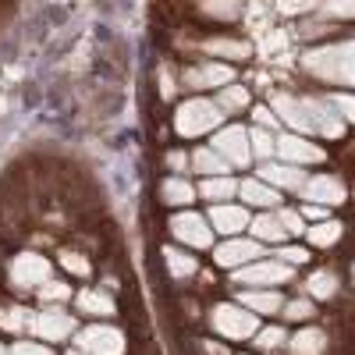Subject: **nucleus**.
<instances>
[{
    "instance_id": "nucleus-15",
    "label": "nucleus",
    "mask_w": 355,
    "mask_h": 355,
    "mask_svg": "<svg viewBox=\"0 0 355 355\" xmlns=\"http://www.w3.org/2000/svg\"><path fill=\"white\" fill-rule=\"evenodd\" d=\"M214 224V231H220V234H239V231H245L252 220H249V210L245 206H234V202H214L210 206V217H206Z\"/></svg>"
},
{
    "instance_id": "nucleus-43",
    "label": "nucleus",
    "mask_w": 355,
    "mask_h": 355,
    "mask_svg": "<svg viewBox=\"0 0 355 355\" xmlns=\"http://www.w3.org/2000/svg\"><path fill=\"white\" fill-rule=\"evenodd\" d=\"M252 117H256V125H259V128H270V132H274V128H277V121H281V117H277L270 107H256V110H252Z\"/></svg>"
},
{
    "instance_id": "nucleus-34",
    "label": "nucleus",
    "mask_w": 355,
    "mask_h": 355,
    "mask_svg": "<svg viewBox=\"0 0 355 355\" xmlns=\"http://www.w3.org/2000/svg\"><path fill=\"white\" fill-rule=\"evenodd\" d=\"M28 320H33V316H25V309H4V313H0V327H4L8 334H21L25 327H28Z\"/></svg>"
},
{
    "instance_id": "nucleus-35",
    "label": "nucleus",
    "mask_w": 355,
    "mask_h": 355,
    "mask_svg": "<svg viewBox=\"0 0 355 355\" xmlns=\"http://www.w3.org/2000/svg\"><path fill=\"white\" fill-rule=\"evenodd\" d=\"M284 341H288V338H284V331H281V327H266V331H256V348H259V352H277Z\"/></svg>"
},
{
    "instance_id": "nucleus-18",
    "label": "nucleus",
    "mask_w": 355,
    "mask_h": 355,
    "mask_svg": "<svg viewBox=\"0 0 355 355\" xmlns=\"http://www.w3.org/2000/svg\"><path fill=\"white\" fill-rule=\"evenodd\" d=\"M274 114H281V121H284L288 128H295L299 135H313V125H309V114H306L302 96L277 93V96H274Z\"/></svg>"
},
{
    "instance_id": "nucleus-36",
    "label": "nucleus",
    "mask_w": 355,
    "mask_h": 355,
    "mask_svg": "<svg viewBox=\"0 0 355 355\" xmlns=\"http://www.w3.org/2000/svg\"><path fill=\"white\" fill-rule=\"evenodd\" d=\"M323 18H355V0H320Z\"/></svg>"
},
{
    "instance_id": "nucleus-46",
    "label": "nucleus",
    "mask_w": 355,
    "mask_h": 355,
    "mask_svg": "<svg viewBox=\"0 0 355 355\" xmlns=\"http://www.w3.org/2000/svg\"><path fill=\"white\" fill-rule=\"evenodd\" d=\"M299 214L309 217V220H327V206H323V202H306Z\"/></svg>"
},
{
    "instance_id": "nucleus-13",
    "label": "nucleus",
    "mask_w": 355,
    "mask_h": 355,
    "mask_svg": "<svg viewBox=\"0 0 355 355\" xmlns=\"http://www.w3.org/2000/svg\"><path fill=\"white\" fill-rule=\"evenodd\" d=\"M302 199L323 202V206H338V202H345V185H341V178H334V174H313V178H306V185H302Z\"/></svg>"
},
{
    "instance_id": "nucleus-10",
    "label": "nucleus",
    "mask_w": 355,
    "mask_h": 355,
    "mask_svg": "<svg viewBox=\"0 0 355 355\" xmlns=\"http://www.w3.org/2000/svg\"><path fill=\"white\" fill-rule=\"evenodd\" d=\"M277 157L284 164H295V167H306V164H323V153L316 142H309V135H299V132H288L277 139Z\"/></svg>"
},
{
    "instance_id": "nucleus-27",
    "label": "nucleus",
    "mask_w": 355,
    "mask_h": 355,
    "mask_svg": "<svg viewBox=\"0 0 355 355\" xmlns=\"http://www.w3.org/2000/svg\"><path fill=\"white\" fill-rule=\"evenodd\" d=\"M160 196H164V202H171V206H189V202L196 199V189L185 182L182 174H174V178H167V182L160 185Z\"/></svg>"
},
{
    "instance_id": "nucleus-12",
    "label": "nucleus",
    "mask_w": 355,
    "mask_h": 355,
    "mask_svg": "<svg viewBox=\"0 0 355 355\" xmlns=\"http://www.w3.org/2000/svg\"><path fill=\"white\" fill-rule=\"evenodd\" d=\"M259 256H263V245L256 239H231V242H224L214 252V263L217 266H227V270H239V266H245V263H252Z\"/></svg>"
},
{
    "instance_id": "nucleus-11",
    "label": "nucleus",
    "mask_w": 355,
    "mask_h": 355,
    "mask_svg": "<svg viewBox=\"0 0 355 355\" xmlns=\"http://www.w3.org/2000/svg\"><path fill=\"white\" fill-rule=\"evenodd\" d=\"M71 327H75V320L64 309H43V313H36L33 320H28V331H33L36 338H43V341H64L71 334Z\"/></svg>"
},
{
    "instance_id": "nucleus-32",
    "label": "nucleus",
    "mask_w": 355,
    "mask_h": 355,
    "mask_svg": "<svg viewBox=\"0 0 355 355\" xmlns=\"http://www.w3.org/2000/svg\"><path fill=\"white\" fill-rule=\"evenodd\" d=\"M306 288H309L313 299H334V291H338V277H334L331 270H316V274L306 281Z\"/></svg>"
},
{
    "instance_id": "nucleus-1",
    "label": "nucleus",
    "mask_w": 355,
    "mask_h": 355,
    "mask_svg": "<svg viewBox=\"0 0 355 355\" xmlns=\"http://www.w3.org/2000/svg\"><path fill=\"white\" fill-rule=\"evenodd\" d=\"M306 68H309L316 78H323V82L355 85V40L306 53Z\"/></svg>"
},
{
    "instance_id": "nucleus-33",
    "label": "nucleus",
    "mask_w": 355,
    "mask_h": 355,
    "mask_svg": "<svg viewBox=\"0 0 355 355\" xmlns=\"http://www.w3.org/2000/svg\"><path fill=\"white\" fill-rule=\"evenodd\" d=\"M281 316H284V320H291V323H306V320H313V316H316V306H313L309 299H291V302H284Z\"/></svg>"
},
{
    "instance_id": "nucleus-16",
    "label": "nucleus",
    "mask_w": 355,
    "mask_h": 355,
    "mask_svg": "<svg viewBox=\"0 0 355 355\" xmlns=\"http://www.w3.org/2000/svg\"><path fill=\"white\" fill-rule=\"evenodd\" d=\"M239 196H242V202L259 206V210H277V206H281V189H274L270 182H263L259 174L256 178H242V182H239Z\"/></svg>"
},
{
    "instance_id": "nucleus-37",
    "label": "nucleus",
    "mask_w": 355,
    "mask_h": 355,
    "mask_svg": "<svg viewBox=\"0 0 355 355\" xmlns=\"http://www.w3.org/2000/svg\"><path fill=\"white\" fill-rule=\"evenodd\" d=\"M274 259L288 263L291 270H295V266H306V263H309V249H302V245H284V249H277Z\"/></svg>"
},
{
    "instance_id": "nucleus-7",
    "label": "nucleus",
    "mask_w": 355,
    "mask_h": 355,
    "mask_svg": "<svg viewBox=\"0 0 355 355\" xmlns=\"http://www.w3.org/2000/svg\"><path fill=\"white\" fill-rule=\"evenodd\" d=\"M46 274H50V263H46L43 256H36V252H21V256H15L11 266H8V281H11V288H18V291L40 288V284L46 281Z\"/></svg>"
},
{
    "instance_id": "nucleus-40",
    "label": "nucleus",
    "mask_w": 355,
    "mask_h": 355,
    "mask_svg": "<svg viewBox=\"0 0 355 355\" xmlns=\"http://www.w3.org/2000/svg\"><path fill=\"white\" fill-rule=\"evenodd\" d=\"M331 103H334V110L345 117V121H352V125H355V93H334V96H331Z\"/></svg>"
},
{
    "instance_id": "nucleus-38",
    "label": "nucleus",
    "mask_w": 355,
    "mask_h": 355,
    "mask_svg": "<svg viewBox=\"0 0 355 355\" xmlns=\"http://www.w3.org/2000/svg\"><path fill=\"white\" fill-rule=\"evenodd\" d=\"M71 299V284H61V281H50L40 288V302H64Z\"/></svg>"
},
{
    "instance_id": "nucleus-28",
    "label": "nucleus",
    "mask_w": 355,
    "mask_h": 355,
    "mask_svg": "<svg viewBox=\"0 0 355 355\" xmlns=\"http://www.w3.org/2000/svg\"><path fill=\"white\" fill-rule=\"evenodd\" d=\"M217 107L224 110V114H239V110H245L249 107V89L245 85H224L220 93H217Z\"/></svg>"
},
{
    "instance_id": "nucleus-45",
    "label": "nucleus",
    "mask_w": 355,
    "mask_h": 355,
    "mask_svg": "<svg viewBox=\"0 0 355 355\" xmlns=\"http://www.w3.org/2000/svg\"><path fill=\"white\" fill-rule=\"evenodd\" d=\"M189 164H192V157H189V153H182V150H174V153H167V167H171L174 174H182V171H185Z\"/></svg>"
},
{
    "instance_id": "nucleus-44",
    "label": "nucleus",
    "mask_w": 355,
    "mask_h": 355,
    "mask_svg": "<svg viewBox=\"0 0 355 355\" xmlns=\"http://www.w3.org/2000/svg\"><path fill=\"white\" fill-rule=\"evenodd\" d=\"M11 355H50L40 341H15L11 345Z\"/></svg>"
},
{
    "instance_id": "nucleus-20",
    "label": "nucleus",
    "mask_w": 355,
    "mask_h": 355,
    "mask_svg": "<svg viewBox=\"0 0 355 355\" xmlns=\"http://www.w3.org/2000/svg\"><path fill=\"white\" fill-rule=\"evenodd\" d=\"M202 53L210 57H227V61H245L252 53V46L245 40H231V36H214V40H202Z\"/></svg>"
},
{
    "instance_id": "nucleus-30",
    "label": "nucleus",
    "mask_w": 355,
    "mask_h": 355,
    "mask_svg": "<svg viewBox=\"0 0 355 355\" xmlns=\"http://www.w3.org/2000/svg\"><path fill=\"white\" fill-rule=\"evenodd\" d=\"M164 263H167V270H171L174 277H192V274L199 270L196 256H189V252H182V249H164Z\"/></svg>"
},
{
    "instance_id": "nucleus-23",
    "label": "nucleus",
    "mask_w": 355,
    "mask_h": 355,
    "mask_svg": "<svg viewBox=\"0 0 355 355\" xmlns=\"http://www.w3.org/2000/svg\"><path fill=\"white\" fill-rule=\"evenodd\" d=\"M199 15L202 18H214V21H234L242 18L245 11V0H199Z\"/></svg>"
},
{
    "instance_id": "nucleus-24",
    "label": "nucleus",
    "mask_w": 355,
    "mask_h": 355,
    "mask_svg": "<svg viewBox=\"0 0 355 355\" xmlns=\"http://www.w3.org/2000/svg\"><path fill=\"white\" fill-rule=\"evenodd\" d=\"M192 171H199L202 178H210V174H227L231 164L214 150V146H199V150L192 153Z\"/></svg>"
},
{
    "instance_id": "nucleus-29",
    "label": "nucleus",
    "mask_w": 355,
    "mask_h": 355,
    "mask_svg": "<svg viewBox=\"0 0 355 355\" xmlns=\"http://www.w3.org/2000/svg\"><path fill=\"white\" fill-rule=\"evenodd\" d=\"M341 231H345V227H341L338 220H316L313 227H306L309 242H313V245H320V249H327V245H338Z\"/></svg>"
},
{
    "instance_id": "nucleus-6",
    "label": "nucleus",
    "mask_w": 355,
    "mask_h": 355,
    "mask_svg": "<svg viewBox=\"0 0 355 355\" xmlns=\"http://www.w3.org/2000/svg\"><path fill=\"white\" fill-rule=\"evenodd\" d=\"M214 150L231 164V167H245L249 160H252V146H249V128H242V125H227V128H220L217 135H214Z\"/></svg>"
},
{
    "instance_id": "nucleus-4",
    "label": "nucleus",
    "mask_w": 355,
    "mask_h": 355,
    "mask_svg": "<svg viewBox=\"0 0 355 355\" xmlns=\"http://www.w3.org/2000/svg\"><path fill=\"white\" fill-rule=\"evenodd\" d=\"M284 281H291V266L281 259H252L234 270V284L245 288H277Z\"/></svg>"
},
{
    "instance_id": "nucleus-19",
    "label": "nucleus",
    "mask_w": 355,
    "mask_h": 355,
    "mask_svg": "<svg viewBox=\"0 0 355 355\" xmlns=\"http://www.w3.org/2000/svg\"><path fill=\"white\" fill-rule=\"evenodd\" d=\"M239 302H242L245 309H252L256 316H263V313H281V309H284V299H281L277 288H245V291H239Z\"/></svg>"
},
{
    "instance_id": "nucleus-3",
    "label": "nucleus",
    "mask_w": 355,
    "mask_h": 355,
    "mask_svg": "<svg viewBox=\"0 0 355 355\" xmlns=\"http://www.w3.org/2000/svg\"><path fill=\"white\" fill-rule=\"evenodd\" d=\"M210 323H214V331L220 338H227V341H245V338H256V331H259L256 313L245 309L242 302L239 306H217Z\"/></svg>"
},
{
    "instance_id": "nucleus-5",
    "label": "nucleus",
    "mask_w": 355,
    "mask_h": 355,
    "mask_svg": "<svg viewBox=\"0 0 355 355\" xmlns=\"http://www.w3.org/2000/svg\"><path fill=\"white\" fill-rule=\"evenodd\" d=\"M302 103H306V114H309L313 135H323V139H341L345 135V117L334 110V103L327 96H302Z\"/></svg>"
},
{
    "instance_id": "nucleus-48",
    "label": "nucleus",
    "mask_w": 355,
    "mask_h": 355,
    "mask_svg": "<svg viewBox=\"0 0 355 355\" xmlns=\"http://www.w3.org/2000/svg\"><path fill=\"white\" fill-rule=\"evenodd\" d=\"M71 355H82V352H71Z\"/></svg>"
},
{
    "instance_id": "nucleus-39",
    "label": "nucleus",
    "mask_w": 355,
    "mask_h": 355,
    "mask_svg": "<svg viewBox=\"0 0 355 355\" xmlns=\"http://www.w3.org/2000/svg\"><path fill=\"white\" fill-rule=\"evenodd\" d=\"M277 217L288 227V234H306V217L299 210H288V206H277Z\"/></svg>"
},
{
    "instance_id": "nucleus-41",
    "label": "nucleus",
    "mask_w": 355,
    "mask_h": 355,
    "mask_svg": "<svg viewBox=\"0 0 355 355\" xmlns=\"http://www.w3.org/2000/svg\"><path fill=\"white\" fill-rule=\"evenodd\" d=\"M313 8H320V0H277V11L281 15H306Z\"/></svg>"
},
{
    "instance_id": "nucleus-2",
    "label": "nucleus",
    "mask_w": 355,
    "mask_h": 355,
    "mask_svg": "<svg viewBox=\"0 0 355 355\" xmlns=\"http://www.w3.org/2000/svg\"><path fill=\"white\" fill-rule=\"evenodd\" d=\"M224 110L217 107V100H202V96H192L185 100L182 107L174 110V132L182 139H196V135H206L224 125Z\"/></svg>"
},
{
    "instance_id": "nucleus-17",
    "label": "nucleus",
    "mask_w": 355,
    "mask_h": 355,
    "mask_svg": "<svg viewBox=\"0 0 355 355\" xmlns=\"http://www.w3.org/2000/svg\"><path fill=\"white\" fill-rule=\"evenodd\" d=\"M259 178L270 182L274 189H281V192H302V185H306V171L295 167V164H270L266 160L259 167Z\"/></svg>"
},
{
    "instance_id": "nucleus-14",
    "label": "nucleus",
    "mask_w": 355,
    "mask_h": 355,
    "mask_svg": "<svg viewBox=\"0 0 355 355\" xmlns=\"http://www.w3.org/2000/svg\"><path fill=\"white\" fill-rule=\"evenodd\" d=\"M78 348L85 352H93V355H125L128 341L121 331H114V327H89L78 341Z\"/></svg>"
},
{
    "instance_id": "nucleus-31",
    "label": "nucleus",
    "mask_w": 355,
    "mask_h": 355,
    "mask_svg": "<svg viewBox=\"0 0 355 355\" xmlns=\"http://www.w3.org/2000/svg\"><path fill=\"white\" fill-rule=\"evenodd\" d=\"M249 146H252V157H259V160H270L277 153V139L270 135V128H252Z\"/></svg>"
},
{
    "instance_id": "nucleus-22",
    "label": "nucleus",
    "mask_w": 355,
    "mask_h": 355,
    "mask_svg": "<svg viewBox=\"0 0 355 355\" xmlns=\"http://www.w3.org/2000/svg\"><path fill=\"white\" fill-rule=\"evenodd\" d=\"M249 231H252V239H256V242H270V245H281V242L288 239V227L281 224L277 214H263V217H256V220L249 224Z\"/></svg>"
},
{
    "instance_id": "nucleus-47",
    "label": "nucleus",
    "mask_w": 355,
    "mask_h": 355,
    "mask_svg": "<svg viewBox=\"0 0 355 355\" xmlns=\"http://www.w3.org/2000/svg\"><path fill=\"white\" fill-rule=\"evenodd\" d=\"M0 355H11V352H8V348H4V345H0Z\"/></svg>"
},
{
    "instance_id": "nucleus-42",
    "label": "nucleus",
    "mask_w": 355,
    "mask_h": 355,
    "mask_svg": "<svg viewBox=\"0 0 355 355\" xmlns=\"http://www.w3.org/2000/svg\"><path fill=\"white\" fill-rule=\"evenodd\" d=\"M61 263L68 266V270H71L75 277H89V263H85L78 252H64V256H61Z\"/></svg>"
},
{
    "instance_id": "nucleus-8",
    "label": "nucleus",
    "mask_w": 355,
    "mask_h": 355,
    "mask_svg": "<svg viewBox=\"0 0 355 355\" xmlns=\"http://www.w3.org/2000/svg\"><path fill=\"white\" fill-rule=\"evenodd\" d=\"M231 82H234V68L220 64V61H202L196 68H185V75H182V85L192 89V93H202V89H224Z\"/></svg>"
},
{
    "instance_id": "nucleus-9",
    "label": "nucleus",
    "mask_w": 355,
    "mask_h": 355,
    "mask_svg": "<svg viewBox=\"0 0 355 355\" xmlns=\"http://www.w3.org/2000/svg\"><path fill=\"white\" fill-rule=\"evenodd\" d=\"M171 234L178 242L192 245V249H210L214 245V224L199 214H178L171 220Z\"/></svg>"
},
{
    "instance_id": "nucleus-26",
    "label": "nucleus",
    "mask_w": 355,
    "mask_h": 355,
    "mask_svg": "<svg viewBox=\"0 0 355 355\" xmlns=\"http://www.w3.org/2000/svg\"><path fill=\"white\" fill-rule=\"evenodd\" d=\"M323 348H327V334L316 331V327H306V331H299V334L288 341V352L291 355H320Z\"/></svg>"
},
{
    "instance_id": "nucleus-25",
    "label": "nucleus",
    "mask_w": 355,
    "mask_h": 355,
    "mask_svg": "<svg viewBox=\"0 0 355 355\" xmlns=\"http://www.w3.org/2000/svg\"><path fill=\"white\" fill-rule=\"evenodd\" d=\"M78 313H89V316H114L117 306L107 291H96V288H85L78 295Z\"/></svg>"
},
{
    "instance_id": "nucleus-21",
    "label": "nucleus",
    "mask_w": 355,
    "mask_h": 355,
    "mask_svg": "<svg viewBox=\"0 0 355 355\" xmlns=\"http://www.w3.org/2000/svg\"><path fill=\"white\" fill-rule=\"evenodd\" d=\"M199 196L210 199V202H227V199L239 196V182H234L231 174H210V178H202Z\"/></svg>"
}]
</instances>
